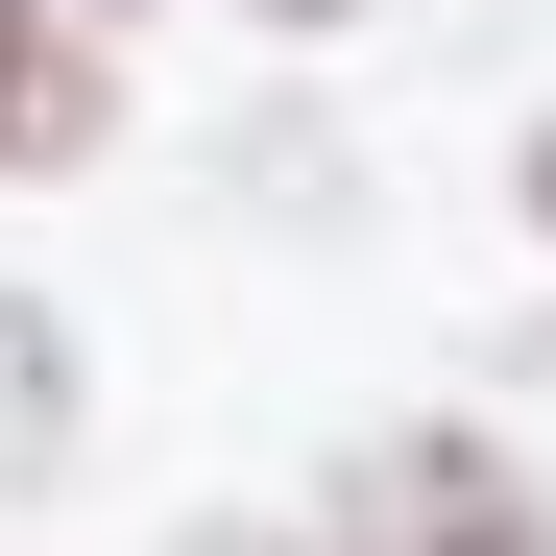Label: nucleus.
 I'll return each mask as SVG.
<instances>
[{
	"mask_svg": "<svg viewBox=\"0 0 556 556\" xmlns=\"http://www.w3.org/2000/svg\"><path fill=\"white\" fill-rule=\"evenodd\" d=\"M194 556H291V532H242V508H218V532H194Z\"/></svg>",
	"mask_w": 556,
	"mask_h": 556,
	"instance_id": "obj_4",
	"label": "nucleus"
},
{
	"mask_svg": "<svg viewBox=\"0 0 556 556\" xmlns=\"http://www.w3.org/2000/svg\"><path fill=\"white\" fill-rule=\"evenodd\" d=\"M339 556H556V508L508 484L484 435H388V459L339 484Z\"/></svg>",
	"mask_w": 556,
	"mask_h": 556,
	"instance_id": "obj_1",
	"label": "nucleus"
},
{
	"mask_svg": "<svg viewBox=\"0 0 556 556\" xmlns=\"http://www.w3.org/2000/svg\"><path fill=\"white\" fill-rule=\"evenodd\" d=\"M98 146V25H25L0 0V169H73Z\"/></svg>",
	"mask_w": 556,
	"mask_h": 556,
	"instance_id": "obj_2",
	"label": "nucleus"
},
{
	"mask_svg": "<svg viewBox=\"0 0 556 556\" xmlns=\"http://www.w3.org/2000/svg\"><path fill=\"white\" fill-rule=\"evenodd\" d=\"M532 218H556V122H532Z\"/></svg>",
	"mask_w": 556,
	"mask_h": 556,
	"instance_id": "obj_6",
	"label": "nucleus"
},
{
	"mask_svg": "<svg viewBox=\"0 0 556 556\" xmlns=\"http://www.w3.org/2000/svg\"><path fill=\"white\" fill-rule=\"evenodd\" d=\"M73 459V339H49V291H0V508H25Z\"/></svg>",
	"mask_w": 556,
	"mask_h": 556,
	"instance_id": "obj_3",
	"label": "nucleus"
},
{
	"mask_svg": "<svg viewBox=\"0 0 556 556\" xmlns=\"http://www.w3.org/2000/svg\"><path fill=\"white\" fill-rule=\"evenodd\" d=\"M25 25H122V0H25Z\"/></svg>",
	"mask_w": 556,
	"mask_h": 556,
	"instance_id": "obj_5",
	"label": "nucleus"
},
{
	"mask_svg": "<svg viewBox=\"0 0 556 556\" xmlns=\"http://www.w3.org/2000/svg\"><path fill=\"white\" fill-rule=\"evenodd\" d=\"M266 25H339V0H266Z\"/></svg>",
	"mask_w": 556,
	"mask_h": 556,
	"instance_id": "obj_7",
	"label": "nucleus"
}]
</instances>
